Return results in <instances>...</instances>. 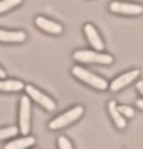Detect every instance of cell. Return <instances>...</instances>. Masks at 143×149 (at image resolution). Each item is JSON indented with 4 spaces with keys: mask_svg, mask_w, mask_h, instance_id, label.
I'll return each mask as SVG.
<instances>
[{
    "mask_svg": "<svg viewBox=\"0 0 143 149\" xmlns=\"http://www.w3.org/2000/svg\"><path fill=\"white\" fill-rule=\"evenodd\" d=\"M72 74L77 77V79H81V81H85L87 85H90V87H94V89H98V91H106L107 89V81L104 79V77H100V76H96V74H92V72H88V70H85V68H81V66H73L72 68Z\"/></svg>",
    "mask_w": 143,
    "mask_h": 149,
    "instance_id": "1",
    "label": "cell"
},
{
    "mask_svg": "<svg viewBox=\"0 0 143 149\" xmlns=\"http://www.w3.org/2000/svg\"><path fill=\"white\" fill-rule=\"evenodd\" d=\"M30 115H32V106H30V98L28 96H21L19 102V127L17 130H21L23 136H28L30 132Z\"/></svg>",
    "mask_w": 143,
    "mask_h": 149,
    "instance_id": "2",
    "label": "cell"
},
{
    "mask_svg": "<svg viewBox=\"0 0 143 149\" xmlns=\"http://www.w3.org/2000/svg\"><path fill=\"white\" fill-rule=\"evenodd\" d=\"M83 113H85L83 106H73V108H70L68 111H64L62 115L55 117V119L49 123V128H51V130H59V128H62V127H66V125L73 123V121H77Z\"/></svg>",
    "mask_w": 143,
    "mask_h": 149,
    "instance_id": "3",
    "label": "cell"
},
{
    "mask_svg": "<svg viewBox=\"0 0 143 149\" xmlns=\"http://www.w3.org/2000/svg\"><path fill=\"white\" fill-rule=\"evenodd\" d=\"M73 58L77 62H98V64H111L113 62V57L107 53H98V51H88V49H81V51H75L73 53Z\"/></svg>",
    "mask_w": 143,
    "mask_h": 149,
    "instance_id": "4",
    "label": "cell"
},
{
    "mask_svg": "<svg viewBox=\"0 0 143 149\" xmlns=\"http://www.w3.org/2000/svg\"><path fill=\"white\" fill-rule=\"evenodd\" d=\"M25 91H26V96H28L30 100L38 102L41 108H45V109H55L57 108L55 100H53L51 96H47L45 93H41L40 89H36L34 85H25Z\"/></svg>",
    "mask_w": 143,
    "mask_h": 149,
    "instance_id": "5",
    "label": "cell"
},
{
    "mask_svg": "<svg viewBox=\"0 0 143 149\" xmlns=\"http://www.w3.org/2000/svg\"><path fill=\"white\" fill-rule=\"evenodd\" d=\"M109 10L113 13H122V15H140L143 13V6L132 2H111Z\"/></svg>",
    "mask_w": 143,
    "mask_h": 149,
    "instance_id": "6",
    "label": "cell"
},
{
    "mask_svg": "<svg viewBox=\"0 0 143 149\" xmlns=\"http://www.w3.org/2000/svg\"><path fill=\"white\" fill-rule=\"evenodd\" d=\"M136 77H140V70H130V72L121 74L119 77H115L107 87H109L113 93H117V91H121V89H124L126 85H130L132 81H136Z\"/></svg>",
    "mask_w": 143,
    "mask_h": 149,
    "instance_id": "7",
    "label": "cell"
},
{
    "mask_svg": "<svg viewBox=\"0 0 143 149\" xmlns=\"http://www.w3.org/2000/svg\"><path fill=\"white\" fill-rule=\"evenodd\" d=\"M85 36H87L88 44L94 47V51L102 53V49H104V42H102V38H100V34H98V30H96V26H94V25H90V23H87V25H85Z\"/></svg>",
    "mask_w": 143,
    "mask_h": 149,
    "instance_id": "8",
    "label": "cell"
},
{
    "mask_svg": "<svg viewBox=\"0 0 143 149\" xmlns=\"http://www.w3.org/2000/svg\"><path fill=\"white\" fill-rule=\"evenodd\" d=\"M36 25L40 26L41 30L45 32H51V34H60L62 32V25L53 19H47V17H36Z\"/></svg>",
    "mask_w": 143,
    "mask_h": 149,
    "instance_id": "9",
    "label": "cell"
},
{
    "mask_svg": "<svg viewBox=\"0 0 143 149\" xmlns=\"http://www.w3.org/2000/svg\"><path fill=\"white\" fill-rule=\"evenodd\" d=\"M25 38H26L25 32L0 29V42H6V44H19V42H25Z\"/></svg>",
    "mask_w": 143,
    "mask_h": 149,
    "instance_id": "10",
    "label": "cell"
},
{
    "mask_svg": "<svg viewBox=\"0 0 143 149\" xmlns=\"http://www.w3.org/2000/svg\"><path fill=\"white\" fill-rule=\"evenodd\" d=\"M34 146V138L32 136H23V138H13L11 142H8L4 149H26Z\"/></svg>",
    "mask_w": 143,
    "mask_h": 149,
    "instance_id": "11",
    "label": "cell"
},
{
    "mask_svg": "<svg viewBox=\"0 0 143 149\" xmlns=\"http://www.w3.org/2000/svg\"><path fill=\"white\" fill-rule=\"evenodd\" d=\"M25 89V83L19 79H0V93L6 91V93H17Z\"/></svg>",
    "mask_w": 143,
    "mask_h": 149,
    "instance_id": "12",
    "label": "cell"
},
{
    "mask_svg": "<svg viewBox=\"0 0 143 149\" xmlns=\"http://www.w3.org/2000/svg\"><path fill=\"white\" fill-rule=\"evenodd\" d=\"M107 108H109V113H111V119H113V123L117 125V128H124L126 127V119L119 113V109H117V104L115 102H109L107 104Z\"/></svg>",
    "mask_w": 143,
    "mask_h": 149,
    "instance_id": "13",
    "label": "cell"
},
{
    "mask_svg": "<svg viewBox=\"0 0 143 149\" xmlns=\"http://www.w3.org/2000/svg\"><path fill=\"white\" fill-rule=\"evenodd\" d=\"M23 0H0V13H6V11H10L11 8L19 6Z\"/></svg>",
    "mask_w": 143,
    "mask_h": 149,
    "instance_id": "14",
    "label": "cell"
},
{
    "mask_svg": "<svg viewBox=\"0 0 143 149\" xmlns=\"http://www.w3.org/2000/svg\"><path fill=\"white\" fill-rule=\"evenodd\" d=\"M17 132H19L17 127H4V128H0V140H4V138H13Z\"/></svg>",
    "mask_w": 143,
    "mask_h": 149,
    "instance_id": "15",
    "label": "cell"
},
{
    "mask_svg": "<svg viewBox=\"0 0 143 149\" xmlns=\"http://www.w3.org/2000/svg\"><path fill=\"white\" fill-rule=\"evenodd\" d=\"M117 109H119V113H121L124 119H130V117H134V109L132 108H128V106H117Z\"/></svg>",
    "mask_w": 143,
    "mask_h": 149,
    "instance_id": "16",
    "label": "cell"
},
{
    "mask_svg": "<svg viewBox=\"0 0 143 149\" xmlns=\"http://www.w3.org/2000/svg\"><path fill=\"white\" fill-rule=\"evenodd\" d=\"M57 143H59V149H73L72 142L66 138V136H59V140H57Z\"/></svg>",
    "mask_w": 143,
    "mask_h": 149,
    "instance_id": "17",
    "label": "cell"
},
{
    "mask_svg": "<svg viewBox=\"0 0 143 149\" xmlns=\"http://www.w3.org/2000/svg\"><path fill=\"white\" fill-rule=\"evenodd\" d=\"M137 91H140L141 96H143V81H137Z\"/></svg>",
    "mask_w": 143,
    "mask_h": 149,
    "instance_id": "18",
    "label": "cell"
},
{
    "mask_svg": "<svg viewBox=\"0 0 143 149\" xmlns=\"http://www.w3.org/2000/svg\"><path fill=\"white\" fill-rule=\"evenodd\" d=\"M137 108H141V109H143V98L137 100Z\"/></svg>",
    "mask_w": 143,
    "mask_h": 149,
    "instance_id": "19",
    "label": "cell"
},
{
    "mask_svg": "<svg viewBox=\"0 0 143 149\" xmlns=\"http://www.w3.org/2000/svg\"><path fill=\"white\" fill-rule=\"evenodd\" d=\"M0 77H6V72H4V68L0 66Z\"/></svg>",
    "mask_w": 143,
    "mask_h": 149,
    "instance_id": "20",
    "label": "cell"
}]
</instances>
